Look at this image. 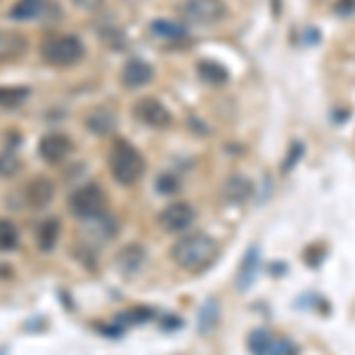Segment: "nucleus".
<instances>
[{
	"mask_svg": "<svg viewBox=\"0 0 355 355\" xmlns=\"http://www.w3.org/2000/svg\"><path fill=\"white\" fill-rule=\"evenodd\" d=\"M21 171V162L12 152H0V178H12Z\"/></svg>",
	"mask_w": 355,
	"mask_h": 355,
	"instance_id": "nucleus-22",
	"label": "nucleus"
},
{
	"mask_svg": "<svg viewBox=\"0 0 355 355\" xmlns=\"http://www.w3.org/2000/svg\"><path fill=\"white\" fill-rule=\"evenodd\" d=\"M152 33L159 38H166V41H180V38L187 36V28L182 24H175V21H164V19H157L152 21Z\"/></svg>",
	"mask_w": 355,
	"mask_h": 355,
	"instance_id": "nucleus-19",
	"label": "nucleus"
},
{
	"mask_svg": "<svg viewBox=\"0 0 355 355\" xmlns=\"http://www.w3.org/2000/svg\"><path fill=\"white\" fill-rule=\"evenodd\" d=\"M107 209V197L97 182H88V185L78 187L76 192H71L69 197V211L76 220L90 223L100 216H105Z\"/></svg>",
	"mask_w": 355,
	"mask_h": 355,
	"instance_id": "nucleus-4",
	"label": "nucleus"
},
{
	"mask_svg": "<svg viewBox=\"0 0 355 355\" xmlns=\"http://www.w3.org/2000/svg\"><path fill=\"white\" fill-rule=\"evenodd\" d=\"M85 125H88V130H93L97 135H110L112 130L116 128V114L110 110H95L88 114Z\"/></svg>",
	"mask_w": 355,
	"mask_h": 355,
	"instance_id": "nucleus-16",
	"label": "nucleus"
},
{
	"mask_svg": "<svg viewBox=\"0 0 355 355\" xmlns=\"http://www.w3.org/2000/svg\"><path fill=\"white\" fill-rule=\"evenodd\" d=\"M275 341L270 331L266 329H256L254 334L249 336V351L254 355H272L275 351Z\"/></svg>",
	"mask_w": 355,
	"mask_h": 355,
	"instance_id": "nucleus-20",
	"label": "nucleus"
},
{
	"mask_svg": "<svg viewBox=\"0 0 355 355\" xmlns=\"http://www.w3.org/2000/svg\"><path fill=\"white\" fill-rule=\"evenodd\" d=\"M107 162H110L112 178L123 187L135 185L145 175V159L128 140H114Z\"/></svg>",
	"mask_w": 355,
	"mask_h": 355,
	"instance_id": "nucleus-2",
	"label": "nucleus"
},
{
	"mask_svg": "<svg viewBox=\"0 0 355 355\" xmlns=\"http://www.w3.org/2000/svg\"><path fill=\"white\" fill-rule=\"evenodd\" d=\"M152 78H154V67L145 60H128L121 69V83L130 90L142 88Z\"/></svg>",
	"mask_w": 355,
	"mask_h": 355,
	"instance_id": "nucleus-9",
	"label": "nucleus"
},
{
	"mask_svg": "<svg viewBox=\"0 0 355 355\" xmlns=\"http://www.w3.org/2000/svg\"><path fill=\"white\" fill-rule=\"evenodd\" d=\"M28 97H31V90L24 88V85H3L0 88V107L3 110H15V107L24 105Z\"/></svg>",
	"mask_w": 355,
	"mask_h": 355,
	"instance_id": "nucleus-18",
	"label": "nucleus"
},
{
	"mask_svg": "<svg viewBox=\"0 0 355 355\" xmlns=\"http://www.w3.org/2000/svg\"><path fill=\"white\" fill-rule=\"evenodd\" d=\"M19 246V230L12 220H0V251H12Z\"/></svg>",
	"mask_w": 355,
	"mask_h": 355,
	"instance_id": "nucleus-21",
	"label": "nucleus"
},
{
	"mask_svg": "<svg viewBox=\"0 0 355 355\" xmlns=\"http://www.w3.org/2000/svg\"><path fill=\"white\" fill-rule=\"evenodd\" d=\"M142 263H145V249H142L140 244L123 246L116 256V268L123 275H135L142 268Z\"/></svg>",
	"mask_w": 355,
	"mask_h": 355,
	"instance_id": "nucleus-14",
	"label": "nucleus"
},
{
	"mask_svg": "<svg viewBox=\"0 0 355 355\" xmlns=\"http://www.w3.org/2000/svg\"><path fill=\"white\" fill-rule=\"evenodd\" d=\"M85 45L73 33H62V36L50 38L41 48V57L50 67H73L83 60Z\"/></svg>",
	"mask_w": 355,
	"mask_h": 355,
	"instance_id": "nucleus-3",
	"label": "nucleus"
},
{
	"mask_svg": "<svg viewBox=\"0 0 355 355\" xmlns=\"http://www.w3.org/2000/svg\"><path fill=\"white\" fill-rule=\"evenodd\" d=\"M220 254V246L211 234L206 232H192L180 237L171 246V259L180 270L187 272H202L211 268Z\"/></svg>",
	"mask_w": 355,
	"mask_h": 355,
	"instance_id": "nucleus-1",
	"label": "nucleus"
},
{
	"mask_svg": "<svg viewBox=\"0 0 355 355\" xmlns=\"http://www.w3.org/2000/svg\"><path fill=\"white\" fill-rule=\"evenodd\" d=\"M175 187H178V182L173 180V175H162V178L157 180V190H159V192L171 194V192H175Z\"/></svg>",
	"mask_w": 355,
	"mask_h": 355,
	"instance_id": "nucleus-25",
	"label": "nucleus"
},
{
	"mask_svg": "<svg viewBox=\"0 0 355 355\" xmlns=\"http://www.w3.org/2000/svg\"><path fill=\"white\" fill-rule=\"evenodd\" d=\"M194 223V209L187 202H173L159 214V225L166 232H185L190 230V225Z\"/></svg>",
	"mask_w": 355,
	"mask_h": 355,
	"instance_id": "nucleus-7",
	"label": "nucleus"
},
{
	"mask_svg": "<svg viewBox=\"0 0 355 355\" xmlns=\"http://www.w3.org/2000/svg\"><path fill=\"white\" fill-rule=\"evenodd\" d=\"M254 268H256V251L251 249L249 251V256H246V261H244V266H242V275H239V284L242 287H249V282H251V277H254Z\"/></svg>",
	"mask_w": 355,
	"mask_h": 355,
	"instance_id": "nucleus-24",
	"label": "nucleus"
},
{
	"mask_svg": "<svg viewBox=\"0 0 355 355\" xmlns=\"http://www.w3.org/2000/svg\"><path fill=\"white\" fill-rule=\"evenodd\" d=\"M28 41L19 31H0V64L3 62H15L26 53Z\"/></svg>",
	"mask_w": 355,
	"mask_h": 355,
	"instance_id": "nucleus-11",
	"label": "nucleus"
},
{
	"mask_svg": "<svg viewBox=\"0 0 355 355\" xmlns=\"http://www.w3.org/2000/svg\"><path fill=\"white\" fill-rule=\"evenodd\" d=\"M133 114L137 121L142 125H147V128H168L171 121H173L171 112L166 110L157 97H142V100H137L133 107Z\"/></svg>",
	"mask_w": 355,
	"mask_h": 355,
	"instance_id": "nucleus-6",
	"label": "nucleus"
},
{
	"mask_svg": "<svg viewBox=\"0 0 355 355\" xmlns=\"http://www.w3.org/2000/svg\"><path fill=\"white\" fill-rule=\"evenodd\" d=\"M279 5H282V0H272V12L275 15H279V10H282Z\"/></svg>",
	"mask_w": 355,
	"mask_h": 355,
	"instance_id": "nucleus-27",
	"label": "nucleus"
},
{
	"mask_svg": "<svg viewBox=\"0 0 355 355\" xmlns=\"http://www.w3.org/2000/svg\"><path fill=\"white\" fill-rule=\"evenodd\" d=\"M73 145L64 133H48L43 135L41 145H38V154H41L43 162L48 164H62L71 154Z\"/></svg>",
	"mask_w": 355,
	"mask_h": 355,
	"instance_id": "nucleus-8",
	"label": "nucleus"
},
{
	"mask_svg": "<svg viewBox=\"0 0 355 355\" xmlns=\"http://www.w3.org/2000/svg\"><path fill=\"white\" fill-rule=\"evenodd\" d=\"M197 73H199V78H202L204 83H209V85H223V83H227V78H230L227 69L223 64H218V62H214V60H202V62H199Z\"/></svg>",
	"mask_w": 355,
	"mask_h": 355,
	"instance_id": "nucleus-17",
	"label": "nucleus"
},
{
	"mask_svg": "<svg viewBox=\"0 0 355 355\" xmlns=\"http://www.w3.org/2000/svg\"><path fill=\"white\" fill-rule=\"evenodd\" d=\"M53 197H55V185H53V180H48L45 175L33 178L26 185V204L33 206V209L48 206L53 202Z\"/></svg>",
	"mask_w": 355,
	"mask_h": 355,
	"instance_id": "nucleus-12",
	"label": "nucleus"
},
{
	"mask_svg": "<svg viewBox=\"0 0 355 355\" xmlns=\"http://www.w3.org/2000/svg\"><path fill=\"white\" fill-rule=\"evenodd\" d=\"M60 242V220L57 218H45L36 230V244L43 254H50Z\"/></svg>",
	"mask_w": 355,
	"mask_h": 355,
	"instance_id": "nucleus-15",
	"label": "nucleus"
},
{
	"mask_svg": "<svg viewBox=\"0 0 355 355\" xmlns=\"http://www.w3.org/2000/svg\"><path fill=\"white\" fill-rule=\"evenodd\" d=\"M182 17L190 24H216L225 17V3L223 0H185L182 3Z\"/></svg>",
	"mask_w": 355,
	"mask_h": 355,
	"instance_id": "nucleus-5",
	"label": "nucleus"
},
{
	"mask_svg": "<svg viewBox=\"0 0 355 355\" xmlns=\"http://www.w3.org/2000/svg\"><path fill=\"white\" fill-rule=\"evenodd\" d=\"M216 318H218V311H216V301H209L206 303V308H202V318H199V327L202 331H211L214 327Z\"/></svg>",
	"mask_w": 355,
	"mask_h": 355,
	"instance_id": "nucleus-23",
	"label": "nucleus"
},
{
	"mask_svg": "<svg viewBox=\"0 0 355 355\" xmlns=\"http://www.w3.org/2000/svg\"><path fill=\"white\" fill-rule=\"evenodd\" d=\"M73 3H76L81 10H95L97 5H102L105 0H73Z\"/></svg>",
	"mask_w": 355,
	"mask_h": 355,
	"instance_id": "nucleus-26",
	"label": "nucleus"
},
{
	"mask_svg": "<svg viewBox=\"0 0 355 355\" xmlns=\"http://www.w3.org/2000/svg\"><path fill=\"white\" fill-rule=\"evenodd\" d=\"M48 8H50V0H17L8 17L15 21H31L43 17L48 12Z\"/></svg>",
	"mask_w": 355,
	"mask_h": 355,
	"instance_id": "nucleus-13",
	"label": "nucleus"
},
{
	"mask_svg": "<svg viewBox=\"0 0 355 355\" xmlns=\"http://www.w3.org/2000/svg\"><path fill=\"white\" fill-rule=\"evenodd\" d=\"M223 197L227 204H246L254 197V182L246 175H230L223 185Z\"/></svg>",
	"mask_w": 355,
	"mask_h": 355,
	"instance_id": "nucleus-10",
	"label": "nucleus"
}]
</instances>
